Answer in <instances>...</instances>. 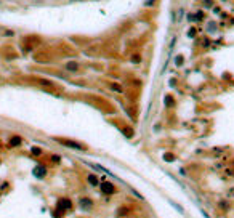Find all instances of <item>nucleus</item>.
<instances>
[{"mask_svg": "<svg viewBox=\"0 0 234 218\" xmlns=\"http://www.w3.org/2000/svg\"><path fill=\"white\" fill-rule=\"evenodd\" d=\"M58 141L61 143V144L67 146V148L77 149V151H82V149H83V146H82V144H79V143H76V141H69V139H58Z\"/></svg>", "mask_w": 234, "mask_h": 218, "instance_id": "obj_1", "label": "nucleus"}, {"mask_svg": "<svg viewBox=\"0 0 234 218\" xmlns=\"http://www.w3.org/2000/svg\"><path fill=\"white\" fill-rule=\"evenodd\" d=\"M101 191H103L104 194H114V193H116V188H114V185H112V183H107V181H104L103 185H101Z\"/></svg>", "mask_w": 234, "mask_h": 218, "instance_id": "obj_2", "label": "nucleus"}, {"mask_svg": "<svg viewBox=\"0 0 234 218\" xmlns=\"http://www.w3.org/2000/svg\"><path fill=\"white\" fill-rule=\"evenodd\" d=\"M72 207V202L69 199H59L58 202V210H69Z\"/></svg>", "mask_w": 234, "mask_h": 218, "instance_id": "obj_3", "label": "nucleus"}, {"mask_svg": "<svg viewBox=\"0 0 234 218\" xmlns=\"http://www.w3.org/2000/svg\"><path fill=\"white\" fill-rule=\"evenodd\" d=\"M45 173H47V168L43 165H37L35 168H34V175H35L37 178H43Z\"/></svg>", "mask_w": 234, "mask_h": 218, "instance_id": "obj_4", "label": "nucleus"}, {"mask_svg": "<svg viewBox=\"0 0 234 218\" xmlns=\"http://www.w3.org/2000/svg\"><path fill=\"white\" fill-rule=\"evenodd\" d=\"M80 207H83V209H90V207H91V200L87 199V197L80 199Z\"/></svg>", "mask_w": 234, "mask_h": 218, "instance_id": "obj_5", "label": "nucleus"}, {"mask_svg": "<svg viewBox=\"0 0 234 218\" xmlns=\"http://www.w3.org/2000/svg\"><path fill=\"white\" fill-rule=\"evenodd\" d=\"M88 183H90L91 186H98V176L93 175V173H91V175H88Z\"/></svg>", "mask_w": 234, "mask_h": 218, "instance_id": "obj_6", "label": "nucleus"}, {"mask_svg": "<svg viewBox=\"0 0 234 218\" xmlns=\"http://www.w3.org/2000/svg\"><path fill=\"white\" fill-rule=\"evenodd\" d=\"M10 144L11 146H19L21 144V138H19V136H13V138L10 139Z\"/></svg>", "mask_w": 234, "mask_h": 218, "instance_id": "obj_7", "label": "nucleus"}, {"mask_svg": "<svg viewBox=\"0 0 234 218\" xmlns=\"http://www.w3.org/2000/svg\"><path fill=\"white\" fill-rule=\"evenodd\" d=\"M66 67H67L69 71H77L79 64H77V63H74V61H71V63H67V64H66Z\"/></svg>", "mask_w": 234, "mask_h": 218, "instance_id": "obj_8", "label": "nucleus"}, {"mask_svg": "<svg viewBox=\"0 0 234 218\" xmlns=\"http://www.w3.org/2000/svg\"><path fill=\"white\" fill-rule=\"evenodd\" d=\"M164 159H165V161H167V162H172V161H173L175 157H173V156H172V154H164Z\"/></svg>", "mask_w": 234, "mask_h": 218, "instance_id": "obj_9", "label": "nucleus"}, {"mask_svg": "<svg viewBox=\"0 0 234 218\" xmlns=\"http://www.w3.org/2000/svg\"><path fill=\"white\" fill-rule=\"evenodd\" d=\"M32 154L40 156V154H42V149H39V148H32Z\"/></svg>", "mask_w": 234, "mask_h": 218, "instance_id": "obj_10", "label": "nucleus"}, {"mask_svg": "<svg viewBox=\"0 0 234 218\" xmlns=\"http://www.w3.org/2000/svg\"><path fill=\"white\" fill-rule=\"evenodd\" d=\"M152 2H154V0H148V2H146V5H151Z\"/></svg>", "mask_w": 234, "mask_h": 218, "instance_id": "obj_11", "label": "nucleus"}]
</instances>
